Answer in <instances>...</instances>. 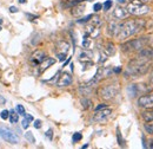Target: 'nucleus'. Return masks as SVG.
Listing matches in <instances>:
<instances>
[{
  "mask_svg": "<svg viewBox=\"0 0 153 149\" xmlns=\"http://www.w3.org/2000/svg\"><path fill=\"white\" fill-rule=\"evenodd\" d=\"M81 1H85V0H65V4H62V7L70 8V7H73L78 4H80Z\"/></svg>",
  "mask_w": 153,
  "mask_h": 149,
  "instance_id": "obj_17",
  "label": "nucleus"
},
{
  "mask_svg": "<svg viewBox=\"0 0 153 149\" xmlns=\"http://www.w3.org/2000/svg\"><path fill=\"white\" fill-rule=\"evenodd\" d=\"M0 136H1L5 141H7L8 143H11V144H17V143H19V137H18L17 134H14L13 131L10 130L8 128L1 127V126H0Z\"/></svg>",
  "mask_w": 153,
  "mask_h": 149,
  "instance_id": "obj_5",
  "label": "nucleus"
},
{
  "mask_svg": "<svg viewBox=\"0 0 153 149\" xmlns=\"http://www.w3.org/2000/svg\"><path fill=\"white\" fill-rule=\"evenodd\" d=\"M90 35L88 33H86L85 35V37H84V40H82V46L85 47V49H88L90 46H91V39H90Z\"/></svg>",
  "mask_w": 153,
  "mask_h": 149,
  "instance_id": "obj_20",
  "label": "nucleus"
},
{
  "mask_svg": "<svg viewBox=\"0 0 153 149\" xmlns=\"http://www.w3.org/2000/svg\"><path fill=\"white\" fill-rule=\"evenodd\" d=\"M150 43V38L149 37H140L137 39H132V40H127L124 44H121V50L124 52H135L141 50L143 47L147 46Z\"/></svg>",
  "mask_w": 153,
  "mask_h": 149,
  "instance_id": "obj_3",
  "label": "nucleus"
},
{
  "mask_svg": "<svg viewBox=\"0 0 153 149\" xmlns=\"http://www.w3.org/2000/svg\"><path fill=\"white\" fill-rule=\"evenodd\" d=\"M70 60H71V58H68V59H67V60H66V62L64 63V66H65V65H67V64L70 63Z\"/></svg>",
  "mask_w": 153,
  "mask_h": 149,
  "instance_id": "obj_42",
  "label": "nucleus"
},
{
  "mask_svg": "<svg viewBox=\"0 0 153 149\" xmlns=\"http://www.w3.org/2000/svg\"><path fill=\"white\" fill-rule=\"evenodd\" d=\"M105 52H106V55L107 56H112V55H114L115 52V46L113 43H107L106 44V47H105Z\"/></svg>",
  "mask_w": 153,
  "mask_h": 149,
  "instance_id": "obj_16",
  "label": "nucleus"
},
{
  "mask_svg": "<svg viewBox=\"0 0 153 149\" xmlns=\"http://www.w3.org/2000/svg\"><path fill=\"white\" fill-rule=\"evenodd\" d=\"M126 10H127L128 14L137 16V17H138V16L147 14V13L151 11V10H150V7H149L146 4L140 2V1H138V0H132V1L127 5Z\"/></svg>",
  "mask_w": 153,
  "mask_h": 149,
  "instance_id": "obj_4",
  "label": "nucleus"
},
{
  "mask_svg": "<svg viewBox=\"0 0 153 149\" xmlns=\"http://www.w3.org/2000/svg\"><path fill=\"white\" fill-rule=\"evenodd\" d=\"M81 105H82L84 109H90L91 105H92V101L88 99V98H82L81 99Z\"/></svg>",
  "mask_w": 153,
  "mask_h": 149,
  "instance_id": "obj_21",
  "label": "nucleus"
},
{
  "mask_svg": "<svg viewBox=\"0 0 153 149\" xmlns=\"http://www.w3.org/2000/svg\"><path fill=\"white\" fill-rule=\"evenodd\" d=\"M72 82H73V78H72L71 74L64 72V74H61V76L59 77V79H58L57 82V85L59 88H65V87L71 85Z\"/></svg>",
  "mask_w": 153,
  "mask_h": 149,
  "instance_id": "obj_11",
  "label": "nucleus"
},
{
  "mask_svg": "<svg viewBox=\"0 0 153 149\" xmlns=\"http://www.w3.org/2000/svg\"><path fill=\"white\" fill-rule=\"evenodd\" d=\"M10 121H11V123L13 124V123H17L18 122V120H19V115L17 114V112H14V110H11L10 111Z\"/></svg>",
  "mask_w": 153,
  "mask_h": 149,
  "instance_id": "obj_19",
  "label": "nucleus"
},
{
  "mask_svg": "<svg viewBox=\"0 0 153 149\" xmlns=\"http://www.w3.org/2000/svg\"><path fill=\"white\" fill-rule=\"evenodd\" d=\"M28 123H30V121H27V120L24 117V120H22V122H21V126H22V128H24V129H27V128H28V126H30Z\"/></svg>",
  "mask_w": 153,
  "mask_h": 149,
  "instance_id": "obj_33",
  "label": "nucleus"
},
{
  "mask_svg": "<svg viewBox=\"0 0 153 149\" xmlns=\"http://www.w3.org/2000/svg\"><path fill=\"white\" fill-rule=\"evenodd\" d=\"M84 11H85V5H80V4H78L76 6H73L72 7V14L73 16H81L82 13H84Z\"/></svg>",
  "mask_w": 153,
  "mask_h": 149,
  "instance_id": "obj_14",
  "label": "nucleus"
},
{
  "mask_svg": "<svg viewBox=\"0 0 153 149\" xmlns=\"http://www.w3.org/2000/svg\"><path fill=\"white\" fill-rule=\"evenodd\" d=\"M0 117H1L2 120H7V118L10 117V111H8V110H2V111L0 112Z\"/></svg>",
  "mask_w": 153,
  "mask_h": 149,
  "instance_id": "obj_29",
  "label": "nucleus"
},
{
  "mask_svg": "<svg viewBox=\"0 0 153 149\" xmlns=\"http://www.w3.org/2000/svg\"><path fill=\"white\" fill-rule=\"evenodd\" d=\"M112 5H113V1H112V0H106V1L104 2V5H102L104 11H108V10L112 7Z\"/></svg>",
  "mask_w": 153,
  "mask_h": 149,
  "instance_id": "obj_26",
  "label": "nucleus"
},
{
  "mask_svg": "<svg viewBox=\"0 0 153 149\" xmlns=\"http://www.w3.org/2000/svg\"><path fill=\"white\" fill-rule=\"evenodd\" d=\"M141 118L145 121V122H153V109L150 108L149 110L144 111L141 114Z\"/></svg>",
  "mask_w": 153,
  "mask_h": 149,
  "instance_id": "obj_15",
  "label": "nucleus"
},
{
  "mask_svg": "<svg viewBox=\"0 0 153 149\" xmlns=\"http://www.w3.org/2000/svg\"><path fill=\"white\" fill-rule=\"evenodd\" d=\"M81 138H82V135H81V132H74V134H73V136H72V141H73V143H76V142H79Z\"/></svg>",
  "mask_w": 153,
  "mask_h": 149,
  "instance_id": "obj_27",
  "label": "nucleus"
},
{
  "mask_svg": "<svg viewBox=\"0 0 153 149\" xmlns=\"http://www.w3.org/2000/svg\"><path fill=\"white\" fill-rule=\"evenodd\" d=\"M151 85H152V88H153V74H152V78H151Z\"/></svg>",
  "mask_w": 153,
  "mask_h": 149,
  "instance_id": "obj_45",
  "label": "nucleus"
},
{
  "mask_svg": "<svg viewBox=\"0 0 153 149\" xmlns=\"http://www.w3.org/2000/svg\"><path fill=\"white\" fill-rule=\"evenodd\" d=\"M0 31H1V26H0Z\"/></svg>",
  "mask_w": 153,
  "mask_h": 149,
  "instance_id": "obj_48",
  "label": "nucleus"
},
{
  "mask_svg": "<svg viewBox=\"0 0 153 149\" xmlns=\"http://www.w3.org/2000/svg\"><path fill=\"white\" fill-rule=\"evenodd\" d=\"M137 58L139 59H143V60H152L153 59V49L151 47H143L141 50L138 51V55H137Z\"/></svg>",
  "mask_w": 153,
  "mask_h": 149,
  "instance_id": "obj_10",
  "label": "nucleus"
},
{
  "mask_svg": "<svg viewBox=\"0 0 153 149\" xmlns=\"http://www.w3.org/2000/svg\"><path fill=\"white\" fill-rule=\"evenodd\" d=\"M117 93H118V88L115 85H105L99 90V96L106 101L114 98Z\"/></svg>",
  "mask_w": 153,
  "mask_h": 149,
  "instance_id": "obj_6",
  "label": "nucleus"
},
{
  "mask_svg": "<svg viewBox=\"0 0 153 149\" xmlns=\"http://www.w3.org/2000/svg\"><path fill=\"white\" fill-rule=\"evenodd\" d=\"M117 138H118V143H119V146H123V147H124L125 141H124V138H123V136H121V132H120V130H119V128H117Z\"/></svg>",
  "mask_w": 153,
  "mask_h": 149,
  "instance_id": "obj_23",
  "label": "nucleus"
},
{
  "mask_svg": "<svg viewBox=\"0 0 153 149\" xmlns=\"http://www.w3.org/2000/svg\"><path fill=\"white\" fill-rule=\"evenodd\" d=\"M146 27V21L144 19H131L124 23H120L118 26V32L115 35L117 39L120 41L127 40L128 38L133 37L141 32Z\"/></svg>",
  "mask_w": 153,
  "mask_h": 149,
  "instance_id": "obj_1",
  "label": "nucleus"
},
{
  "mask_svg": "<svg viewBox=\"0 0 153 149\" xmlns=\"http://www.w3.org/2000/svg\"><path fill=\"white\" fill-rule=\"evenodd\" d=\"M101 8H102V5H101L100 2H97V4L93 5V11H94V12H99Z\"/></svg>",
  "mask_w": 153,
  "mask_h": 149,
  "instance_id": "obj_31",
  "label": "nucleus"
},
{
  "mask_svg": "<svg viewBox=\"0 0 153 149\" xmlns=\"http://www.w3.org/2000/svg\"><path fill=\"white\" fill-rule=\"evenodd\" d=\"M128 16V12L126 8H123V7H117L114 11H113V17L117 18L118 20H123V19L127 18Z\"/></svg>",
  "mask_w": 153,
  "mask_h": 149,
  "instance_id": "obj_12",
  "label": "nucleus"
},
{
  "mask_svg": "<svg viewBox=\"0 0 153 149\" xmlns=\"http://www.w3.org/2000/svg\"><path fill=\"white\" fill-rule=\"evenodd\" d=\"M111 114H112V109H108L106 107V108H104L101 110L96 111L94 116H93V121H96V122H104V121H106L111 116Z\"/></svg>",
  "mask_w": 153,
  "mask_h": 149,
  "instance_id": "obj_8",
  "label": "nucleus"
},
{
  "mask_svg": "<svg viewBox=\"0 0 153 149\" xmlns=\"http://www.w3.org/2000/svg\"><path fill=\"white\" fill-rule=\"evenodd\" d=\"M138 107L150 109L153 108V91L147 95H143L138 98Z\"/></svg>",
  "mask_w": 153,
  "mask_h": 149,
  "instance_id": "obj_7",
  "label": "nucleus"
},
{
  "mask_svg": "<svg viewBox=\"0 0 153 149\" xmlns=\"http://www.w3.org/2000/svg\"><path fill=\"white\" fill-rule=\"evenodd\" d=\"M46 137H47L48 140H52V138H53V130H52V129H48V130L46 131Z\"/></svg>",
  "mask_w": 153,
  "mask_h": 149,
  "instance_id": "obj_34",
  "label": "nucleus"
},
{
  "mask_svg": "<svg viewBox=\"0 0 153 149\" xmlns=\"http://www.w3.org/2000/svg\"><path fill=\"white\" fill-rule=\"evenodd\" d=\"M5 102H6V101H5V98H4V97H1V96H0V104H4V103H5Z\"/></svg>",
  "mask_w": 153,
  "mask_h": 149,
  "instance_id": "obj_39",
  "label": "nucleus"
},
{
  "mask_svg": "<svg viewBox=\"0 0 153 149\" xmlns=\"http://www.w3.org/2000/svg\"><path fill=\"white\" fill-rule=\"evenodd\" d=\"M128 93H130V95H131V97H135L137 93H138V88H137V85H130V88H128Z\"/></svg>",
  "mask_w": 153,
  "mask_h": 149,
  "instance_id": "obj_24",
  "label": "nucleus"
},
{
  "mask_svg": "<svg viewBox=\"0 0 153 149\" xmlns=\"http://www.w3.org/2000/svg\"><path fill=\"white\" fill-rule=\"evenodd\" d=\"M10 11H11L12 13H17V12H18V8H17L16 6H11V7H10Z\"/></svg>",
  "mask_w": 153,
  "mask_h": 149,
  "instance_id": "obj_38",
  "label": "nucleus"
},
{
  "mask_svg": "<svg viewBox=\"0 0 153 149\" xmlns=\"http://www.w3.org/2000/svg\"><path fill=\"white\" fill-rule=\"evenodd\" d=\"M24 117H25L27 121H30V122H32V121H33V116H32V115H30V114H25V115H24Z\"/></svg>",
  "mask_w": 153,
  "mask_h": 149,
  "instance_id": "obj_37",
  "label": "nucleus"
},
{
  "mask_svg": "<svg viewBox=\"0 0 153 149\" xmlns=\"http://www.w3.org/2000/svg\"><path fill=\"white\" fill-rule=\"evenodd\" d=\"M138 1H140V2H144V4H147V2H150L151 0H138Z\"/></svg>",
  "mask_w": 153,
  "mask_h": 149,
  "instance_id": "obj_40",
  "label": "nucleus"
},
{
  "mask_svg": "<svg viewBox=\"0 0 153 149\" xmlns=\"http://www.w3.org/2000/svg\"><path fill=\"white\" fill-rule=\"evenodd\" d=\"M118 2L119 4H124V2H126V0H118Z\"/></svg>",
  "mask_w": 153,
  "mask_h": 149,
  "instance_id": "obj_43",
  "label": "nucleus"
},
{
  "mask_svg": "<svg viewBox=\"0 0 153 149\" xmlns=\"http://www.w3.org/2000/svg\"><path fill=\"white\" fill-rule=\"evenodd\" d=\"M92 58V53L87 52V51H82L81 53H79V60L80 62H90V59Z\"/></svg>",
  "mask_w": 153,
  "mask_h": 149,
  "instance_id": "obj_18",
  "label": "nucleus"
},
{
  "mask_svg": "<svg viewBox=\"0 0 153 149\" xmlns=\"http://www.w3.org/2000/svg\"><path fill=\"white\" fill-rule=\"evenodd\" d=\"M17 111H18V114H19V115H22V116H24V115H25V109H24V107H22V105H17Z\"/></svg>",
  "mask_w": 153,
  "mask_h": 149,
  "instance_id": "obj_32",
  "label": "nucleus"
},
{
  "mask_svg": "<svg viewBox=\"0 0 153 149\" xmlns=\"http://www.w3.org/2000/svg\"><path fill=\"white\" fill-rule=\"evenodd\" d=\"M33 126H34V128L40 129V128H41V121H40V120H36L34 123H33Z\"/></svg>",
  "mask_w": 153,
  "mask_h": 149,
  "instance_id": "obj_35",
  "label": "nucleus"
},
{
  "mask_svg": "<svg viewBox=\"0 0 153 149\" xmlns=\"http://www.w3.org/2000/svg\"><path fill=\"white\" fill-rule=\"evenodd\" d=\"M87 1H92V0H87Z\"/></svg>",
  "mask_w": 153,
  "mask_h": 149,
  "instance_id": "obj_47",
  "label": "nucleus"
},
{
  "mask_svg": "<svg viewBox=\"0 0 153 149\" xmlns=\"http://www.w3.org/2000/svg\"><path fill=\"white\" fill-rule=\"evenodd\" d=\"M120 71H121V69H120V68H117V69H114V72H117V74H119Z\"/></svg>",
  "mask_w": 153,
  "mask_h": 149,
  "instance_id": "obj_41",
  "label": "nucleus"
},
{
  "mask_svg": "<svg viewBox=\"0 0 153 149\" xmlns=\"http://www.w3.org/2000/svg\"><path fill=\"white\" fill-rule=\"evenodd\" d=\"M45 58H46V53L44 51H41V50H37V51L33 52V55L31 56L30 60L34 66H37V65H40L45 60Z\"/></svg>",
  "mask_w": 153,
  "mask_h": 149,
  "instance_id": "obj_9",
  "label": "nucleus"
},
{
  "mask_svg": "<svg viewBox=\"0 0 153 149\" xmlns=\"http://www.w3.org/2000/svg\"><path fill=\"white\" fill-rule=\"evenodd\" d=\"M106 107H107V104L101 103V104H99L98 107H96V111H98V110H101V109H104V108H106Z\"/></svg>",
  "mask_w": 153,
  "mask_h": 149,
  "instance_id": "obj_36",
  "label": "nucleus"
},
{
  "mask_svg": "<svg viewBox=\"0 0 153 149\" xmlns=\"http://www.w3.org/2000/svg\"><path fill=\"white\" fill-rule=\"evenodd\" d=\"M1 23H2V20H1V19H0V25H1Z\"/></svg>",
  "mask_w": 153,
  "mask_h": 149,
  "instance_id": "obj_46",
  "label": "nucleus"
},
{
  "mask_svg": "<svg viewBox=\"0 0 153 149\" xmlns=\"http://www.w3.org/2000/svg\"><path fill=\"white\" fill-rule=\"evenodd\" d=\"M18 1H19L20 4H25L26 2V0H18Z\"/></svg>",
  "mask_w": 153,
  "mask_h": 149,
  "instance_id": "obj_44",
  "label": "nucleus"
},
{
  "mask_svg": "<svg viewBox=\"0 0 153 149\" xmlns=\"http://www.w3.org/2000/svg\"><path fill=\"white\" fill-rule=\"evenodd\" d=\"M54 63H56V59H54V58H47V57H46L45 60L39 65V74H40V72H44L45 70H47V69H48L51 65H53Z\"/></svg>",
  "mask_w": 153,
  "mask_h": 149,
  "instance_id": "obj_13",
  "label": "nucleus"
},
{
  "mask_svg": "<svg viewBox=\"0 0 153 149\" xmlns=\"http://www.w3.org/2000/svg\"><path fill=\"white\" fill-rule=\"evenodd\" d=\"M149 70H150L149 62L135 58V59L131 60L128 63V65L126 68V71H125V76L135 78V77H140V76H144L145 74H147Z\"/></svg>",
  "mask_w": 153,
  "mask_h": 149,
  "instance_id": "obj_2",
  "label": "nucleus"
},
{
  "mask_svg": "<svg viewBox=\"0 0 153 149\" xmlns=\"http://www.w3.org/2000/svg\"><path fill=\"white\" fill-rule=\"evenodd\" d=\"M144 129L147 134H153V122H145Z\"/></svg>",
  "mask_w": 153,
  "mask_h": 149,
  "instance_id": "obj_22",
  "label": "nucleus"
},
{
  "mask_svg": "<svg viewBox=\"0 0 153 149\" xmlns=\"http://www.w3.org/2000/svg\"><path fill=\"white\" fill-rule=\"evenodd\" d=\"M25 138H26L28 142H31V143H34V142H36V138H34L33 134H32V132H30V131H27V132L25 134Z\"/></svg>",
  "mask_w": 153,
  "mask_h": 149,
  "instance_id": "obj_25",
  "label": "nucleus"
},
{
  "mask_svg": "<svg viewBox=\"0 0 153 149\" xmlns=\"http://www.w3.org/2000/svg\"><path fill=\"white\" fill-rule=\"evenodd\" d=\"M66 56H67V53H65V52H58V53H57L58 59H59L60 62L65 60V58H66Z\"/></svg>",
  "mask_w": 153,
  "mask_h": 149,
  "instance_id": "obj_30",
  "label": "nucleus"
},
{
  "mask_svg": "<svg viewBox=\"0 0 153 149\" xmlns=\"http://www.w3.org/2000/svg\"><path fill=\"white\" fill-rule=\"evenodd\" d=\"M92 17H93L92 14H88V16H86V17H84V18H80L76 23H78V24H85V23H87L88 20H91Z\"/></svg>",
  "mask_w": 153,
  "mask_h": 149,
  "instance_id": "obj_28",
  "label": "nucleus"
}]
</instances>
